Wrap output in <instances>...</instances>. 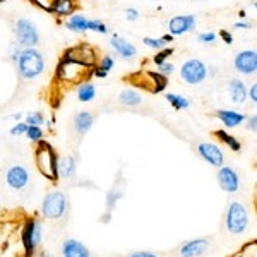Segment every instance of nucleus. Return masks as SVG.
Masks as SVG:
<instances>
[{"label": "nucleus", "mask_w": 257, "mask_h": 257, "mask_svg": "<svg viewBox=\"0 0 257 257\" xmlns=\"http://www.w3.org/2000/svg\"><path fill=\"white\" fill-rule=\"evenodd\" d=\"M23 243L24 248H26L28 257L35 254V250L41 243V223L38 219L33 218L26 223V226L23 230Z\"/></svg>", "instance_id": "nucleus-10"}, {"label": "nucleus", "mask_w": 257, "mask_h": 257, "mask_svg": "<svg viewBox=\"0 0 257 257\" xmlns=\"http://www.w3.org/2000/svg\"><path fill=\"white\" fill-rule=\"evenodd\" d=\"M218 184L225 192H237L240 189V178L238 173L230 167H219L218 170Z\"/></svg>", "instance_id": "nucleus-15"}, {"label": "nucleus", "mask_w": 257, "mask_h": 257, "mask_svg": "<svg viewBox=\"0 0 257 257\" xmlns=\"http://www.w3.org/2000/svg\"><path fill=\"white\" fill-rule=\"evenodd\" d=\"M91 76H93V69L77 64V62L60 59L55 69V84L60 89L67 91L72 89L74 86H79L81 82L89 81Z\"/></svg>", "instance_id": "nucleus-1"}, {"label": "nucleus", "mask_w": 257, "mask_h": 257, "mask_svg": "<svg viewBox=\"0 0 257 257\" xmlns=\"http://www.w3.org/2000/svg\"><path fill=\"white\" fill-rule=\"evenodd\" d=\"M196 28V16L194 14H185V16H175L170 19L168 23V31L172 36H182L185 33L192 31Z\"/></svg>", "instance_id": "nucleus-14"}, {"label": "nucleus", "mask_w": 257, "mask_h": 257, "mask_svg": "<svg viewBox=\"0 0 257 257\" xmlns=\"http://www.w3.org/2000/svg\"><path fill=\"white\" fill-rule=\"evenodd\" d=\"M247 98H250V101L254 103H257V84L254 82V84L250 86V89H247Z\"/></svg>", "instance_id": "nucleus-40"}, {"label": "nucleus", "mask_w": 257, "mask_h": 257, "mask_svg": "<svg viewBox=\"0 0 257 257\" xmlns=\"http://www.w3.org/2000/svg\"><path fill=\"white\" fill-rule=\"evenodd\" d=\"M16 43H19L23 48H36L40 43V33L36 24L30 19H18L14 24Z\"/></svg>", "instance_id": "nucleus-6"}, {"label": "nucleus", "mask_w": 257, "mask_h": 257, "mask_svg": "<svg viewBox=\"0 0 257 257\" xmlns=\"http://www.w3.org/2000/svg\"><path fill=\"white\" fill-rule=\"evenodd\" d=\"M180 77L190 86L201 84V82L208 77V67H206V64L202 60L189 59L184 65H182Z\"/></svg>", "instance_id": "nucleus-9"}, {"label": "nucleus", "mask_w": 257, "mask_h": 257, "mask_svg": "<svg viewBox=\"0 0 257 257\" xmlns=\"http://www.w3.org/2000/svg\"><path fill=\"white\" fill-rule=\"evenodd\" d=\"M219 36H221V40L225 41L226 45H231V43H233V36H231V33H230V31L221 30V31H219Z\"/></svg>", "instance_id": "nucleus-41"}, {"label": "nucleus", "mask_w": 257, "mask_h": 257, "mask_svg": "<svg viewBox=\"0 0 257 257\" xmlns=\"http://www.w3.org/2000/svg\"><path fill=\"white\" fill-rule=\"evenodd\" d=\"M125 81L131 82L134 88H141L148 93H161L168 84L167 76L160 74L158 70H138L128 74Z\"/></svg>", "instance_id": "nucleus-4"}, {"label": "nucleus", "mask_w": 257, "mask_h": 257, "mask_svg": "<svg viewBox=\"0 0 257 257\" xmlns=\"http://www.w3.org/2000/svg\"><path fill=\"white\" fill-rule=\"evenodd\" d=\"M216 33H211V31H206V33H201V35L197 36V41L202 45H214L216 43Z\"/></svg>", "instance_id": "nucleus-35"}, {"label": "nucleus", "mask_w": 257, "mask_h": 257, "mask_svg": "<svg viewBox=\"0 0 257 257\" xmlns=\"http://www.w3.org/2000/svg\"><path fill=\"white\" fill-rule=\"evenodd\" d=\"M28 2L33 4V6H35L36 9L48 12L50 7H52V4H53V0H28Z\"/></svg>", "instance_id": "nucleus-36"}, {"label": "nucleus", "mask_w": 257, "mask_h": 257, "mask_svg": "<svg viewBox=\"0 0 257 257\" xmlns=\"http://www.w3.org/2000/svg\"><path fill=\"white\" fill-rule=\"evenodd\" d=\"M93 76L94 77H99V79H105V77L108 76V72H105V70H101L99 67H96V65H94V67H93Z\"/></svg>", "instance_id": "nucleus-43"}, {"label": "nucleus", "mask_w": 257, "mask_h": 257, "mask_svg": "<svg viewBox=\"0 0 257 257\" xmlns=\"http://www.w3.org/2000/svg\"><path fill=\"white\" fill-rule=\"evenodd\" d=\"M62 255L64 257H91L89 248L79 240H65L62 245Z\"/></svg>", "instance_id": "nucleus-18"}, {"label": "nucleus", "mask_w": 257, "mask_h": 257, "mask_svg": "<svg viewBox=\"0 0 257 257\" xmlns=\"http://www.w3.org/2000/svg\"><path fill=\"white\" fill-rule=\"evenodd\" d=\"M38 257H50V254H48V252H41Z\"/></svg>", "instance_id": "nucleus-47"}, {"label": "nucleus", "mask_w": 257, "mask_h": 257, "mask_svg": "<svg viewBox=\"0 0 257 257\" xmlns=\"http://www.w3.org/2000/svg\"><path fill=\"white\" fill-rule=\"evenodd\" d=\"M213 136L218 141H221L223 144H226V146L230 148L231 151H235V153L242 151V144H240V141L235 138V136H231V134H228L226 131H223V128H218V131H214Z\"/></svg>", "instance_id": "nucleus-25"}, {"label": "nucleus", "mask_w": 257, "mask_h": 257, "mask_svg": "<svg viewBox=\"0 0 257 257\" xmlns=\"http://www.w3.org/2000/svg\"><path fill=\"white\" fill-rule=\"evenodd\" d=\"M67 213V197L60 190H53L47 194L41 206V214L47 219H60Z\"/></svg>", "instance_id": "nucleus-7"}, {"label": "nucleus", "mask_w": 257, "mask_h": 257, "mask_svg": "<svg viewBox=\"0 0 257 257\" xmlns=\"http://www.w3.org/2000/svg\"><path fill=\"white\" fill-rule=\"evenodd\" d=\"M94 96H96V86H94L91 81L81 82V84L77 86V99H79L81 103L93 101Z\"/></svg>", "instance_id": "nucleus-26"}, {"label": "nucleus", "mask_w": 257, "mask_h": 257, "mask_svg": "<svg viewBox=\"0 0 257 257\" xmlns=\"http://www.w3.org/2000/svg\"><path fill=\"white\" fill-rule=\"evenodd\" d=\"M35 163L36 168L40 170V173L45 178H48L50 182L59 180V172H57V165H59V158L57 153L53 149L52 144H48L47 141H40L35 148Z\"/></svg>", "instance_id": "nucleus-2"}, {"label": "nucleus", "mask_w": 257, "mask_h": 257, "mask_svg": "<svg viewBox=\"0 0 257 257\" xmlns=\"http://www.w3.org/2000/svg\"><path fill=\"white\" fill-rule=\"evenodd\" d=\"M228 93L231 96V101L237 103V105H242V103L247 101V86L243 84V81L231 79L230 84H228Z\"/></svg>", "instance_id": "nucleus-22"}, {"label": "nucleus", "mask_w": 257, "mask_h": 257, "mask_svg": "<svg viewBox=\"0 0 257 257\" xmlns=\"http://www.w3.org/2000/svg\"><path fill=\"white\" fill-rule=\"evenodd\" d=\"M26 136L30 141H35V143H40V141H43V131H41V127H36V125H28L26 128Z\"/></svg>", "instance_id": "nucleus-32"}, {"label": "nucleus", "mask_w": 257, "mask_h": 257, "mask_svg": "<svg viewBox=\"0 0 257 257\" xmlns=\"http://www.w3.org/2000/svg\"><path fill=\"white\" fill-rule=\"evenodd\" d=\"M197 153L202 160L216 168L223 167V163H225V155H223L221 148L214 143H201L197 146Z\"/></svg>", "instance_id": "nucleus-12"}, {"label": "nucleus", "mask_w": 257, "mask_h": 257, "mask_svg": "<svg viewBox=\"0 0 257 257\" xmlns=\"http://www.w3.org/2000/svg\"><path fill=\"white\" fill-rule=\"evenodd\" d=\"M172 41H173L172 35H165V36H161V38H153V36H146V38H143V43L146 45L148 48H153L155 52H158V50L165 48V47H168Z\"/></svg>", "instance_id": "nucleus-28"}, {"label": "nucleus", "mask_w": 257, "mask_h": 257, "mask_svg": "<svg viewBox=\"0 0 257 257\" xmlns=\"http://www.w3.org/2000/svg\"><path fill=\"white\" fill-rule=\"evenodd\" d=\"M165 98H167V101L170 105L173 106L175 110H187L190 106V101L185 96H182V94H175V93H167L165 94Z\"/></svg>", "instance_id": "nucleus-29"}, {"label": "nucleus", "mask_w": 257, "mask_h": 257, "mask_svg": "<svg viewBox=\"0 0 257 257\" xmlns=\"http://www.w3.org/2000/svg\"><path fill=\"white\" fill-rule=\"evenodd\" d=\"M24 122L28 123V125H36V127H41L45 123V117L41 111H31V113L26 115V120Z\"/></svg>", "instance_id": "nucleus-33"}, {"label": "nucleus", "mask_w": 257, "mask_h": 257, "mask_svg": "<svg viewBox=\"0 0 257 257\" xmlns=\"http://www.w3.org/2000/svg\"><path fill=\"white\" fill-rule=\"evenodd\" d=\"M208 240L206 238H196V240H190V242L184 243L180 247V255L182 257H199L202 255L206 250H208Z\"/></svg>", "instance_id": "nucleus-19"}, {"label": "nucleus", "mask_w": 257, "mask_h": 257, "mask_svg": "<svg viewBox=\"0 0 257 257\" xmlns=\"http://www.w3.org/2000/svg\"><path fill=\"white\" fill-rule=\"evenodd\" d=\"M113 65H115V60L111 59L110 55H103L101 59L98 60L96 67H99L101 70H105V72H110V70L113 69Z\"/></svg>", "instance_id": "nucleus-34"}, {"label": "nucleus", "mask_w": 257, "mask_h": 257, "mask_svg": "<svg viewBox=\"0 0 257 257\" xmlns=\"http://www.w3.org/2000/svg\"><path fill=\"white\" fill-rule=\"evenodd\" d=\"M125 18H127V21H138L139 18H141V12L136 9V7H128V9H125Z\"/></svg>", "instance_id": "nucleus-38"}, {"label": "nucleus", "mask_w": 257, "mask_h": 257, "mask_svg": "<svg viewBox=\"0 0 257 257\" xmlns=\"http://www.w3.org/2000/svg\"><path fill=\"white\" fill-rule=\"evenodd\" d=\"M120 103L125 106H139L141 103H143V96L138 93L136 89H123L122 93H120Z\"/></svg>", "instance_id": "nucleus-27"}, {"label": "nucleus", "mask_w": 257, "mask_h": 257, "mask_svg": "<svg viewBox=\"0 0 257 257\" xmlns=\"http://www.w3.org/2000/svg\"><path fill=\"white\" fill-rule=\"evenodd\" d=\"M88 31L99 33V35H108V26H106L103 21L98 19H88Z\"/></svg>", "instance_id": "nucleus-31"}, {"label": "nucleus", "mask_w": 257, "mask_h": 257, "mask_svg": "<svg viewBox=\"0 0 257 257\" xmlns=\"http://www.w3.org/2000/svg\"><path fill=\"white\" fill-rule=\"evenodd\" d=\"M18 72L23 79L31 81L40 77L45 72V59L40 50L36 48H23L18 59Z\"/></svg>", "instance_id": "nucleus-3"}, {"label": "nucleus", "mask_w": 257, "mask_h": 257, "mask_svg": "<svg viewBox=\"0 0 257 257\" xmlns=\"http://www.w3.org/2000/svg\"><path fill=\"white\" fill-rule=\"evenodd\" d=\"M110 45L118 55L123 57V59H134V57L138 55V48H136L131 41L120 38V36H111Z\"/></svg>", "instance_id": "nucleus-20"}, {"label": "nucleus", "mask_w": 257, "mask_h": 257, "mask_svg": "<svg viewBox=\"0 0 257 257\" xmlns=\"http://www.w3.org/2000/svg\"><path fill=\"white\" fill-rule=\"evenodd\" d=\"M131 257H158V255L153 254V252H134Z\"/></svg>", "instance_id": "nucleus-44"}, {"label": "nucleus", "mask_w": 257, "mask_h": 257, "mask_svg": "<svg viewBox=\"0 0 257 257\" xmlns=\"http://www.w3.org/2000/svg\"><path fill=\"white\" fill-rule=\"evenodd\" d=\"M6 180H7V185L16 190H21L28 185L30 182V173L24 167L21 165H16V167H11L7 170V175H6Z\"/></svg>", "instance_id": "nucleus-16"}, {"label": "nucleus", "mask_w": 257, "mask_h": 257, "mask_svg": "<svg viewBox=\"0 0 257 257\" xmlns=\"http://www.w3.org/2000/svg\"><path fill=\"white\" fill-rule=\"evenodd\" d=\"M233 65L237 72L243 74V76H254L257 72V52L255 50H242L235 57Z\"/></svg>", "instance_id": "nucleus-11"}, {"label": "nucleus", "mask_w": 257, "mask_h": 257, "mask_svg": "<svg viewBox=\"0 0 257 257\" xmlns=\"http://www.w3.org/2000/svg\"><path fill=\"white\" fill-rule=\"evenodd\" d=\"M173 52H175V50H173L172 47H165V48L158 50V52H156V55L153 57V62H155L156 67H158L160 64H163V62H168L170 57L173 55Z\"/></svg>", "instance_id": "nucleus-30"}, {"label": "nucleus", "mask_w": 257, "mask_h": 257, "mask_svg": "<svg viewBox=\"0 0 257 257\" xmlns=\"http://www.w3.org/2000/svg\"><path fill=\"white\" fill-rule=\"evenodd\" d=\"M81 9V0H53L48 14H52L55 19H67L69 16L76 14Z\"/></svg>", "instance_id": "nucleus-13"}, {"label": "nucleus", "mask_w": 257, "mask_h": 257, "mask_svg": "<svg viewBox=\"0 0 257 257\" xmlns=\"http://www.w3.org/2000/svg\"><path fill=\"white\" fill-rule=\"evenodd\" d=\"M21 117H23V115H21V113H16V115H12V118H14V120H19Z\"/></svg>", "instance_id": "nucleus-46"}, {"label": "nucleus", "mask_w": 257, "mask_h": 257, "mask_svg": "<svg viewBox=\"0 0 257 257\" xmlns=\"http://www.w3.org/2000/svg\"><path fill=\"white\" fill-rule=\"evenodd\" d=\"M60 59L77 62V64H82V65H86V67L93 69L99 60V53H98V48L93 47L91 43H77V45H74V47L65 48L64 52H62Z\"/></svg>", "instance_id": "nucleus-5"}, {"label": "nucleus", "mask_w": 257, "mask_h": 257, "mask_svg": "<svg viewBox=\"0 0 257 257\" xmlns=\"http://www.w3.org/2000/svg\"><path fill=\"white\" fill-rule=\"evenodd\" d=\"M248 225V214L247 209L243 208L240 202H231L230 208H228L226 213V228L230 233L233 235H240L243 233V230Z\"/></svg>", "instance_id": "nucleus-8"}, {"label": "nucleus", "mask_w": 257, "mask_h": 257, "mask_svg": "<svg viewBox=\"0 0 257 257\" xmlns=\"http://www.w3.org/2000/svg\"><path fill=\"white\" fill-rule=\"evenodd\" d=\"M65 28L74 33H88V18L76 12L65 19Z\"/></svg>", "instance_id": "nucleus-23"}, {"label": "nucleus", "mask_w": 257, "mask_h": 257, "mask_svg": "<svg viewBox=\"0 0 257 257\" xmlns=\"http://www.w3.org/2000/svg\"><path fill=\"white\" fill-rule=\"evenodd\" d=\"M94 123V117L91 111H79V113L74 117V131L77 132L79 136H86L91 131Z\"/></svg>", "instance_id": "nucleus-21"}, {"label": "nucleus", "mask_w": 257, "mask_h": 257, "mask_svg": "<svg viewBox=\"0 0 257 257\" xmlns=\"http://www.w3.org/2000/svg\"><path fill=\"white\" fill-rule=\"evenodd\" d=\"M214 117L228 128H235V127L242 125L247 118L242 111H237V110H216L214 111Z\"/></svg>", "instance_id": "nucleus-17"}, {"label": "nucleus", "mask_w": 257, "mask_h": 257, "mask_svg": "<svg viewBox=\"0 0 257 257\" xmlns=\"http://www.w3.org/2000/svg\"><path fill=\"white\" fill-rule=\"evenodd\" d=\"M235 28H237V30H250L252 24L250 23H235Z\"/></svg>", "instance_id": "nucleus-45"}, {"label": "nucleus", "mask_w": 257, "mask_h": 257, "mask_svg": "<svg viewBox=\"0 0 257 257\" xmlns=\"http://www.w3.org/2000/svg\"><path fill=\"white\" fill-rule=\"evenodd\" d=\"M247 127H248V131H252V132H255L257 131V115H250L247 120Z\"/></svg>", "instance_id": "nucleus-42"}, {"label": "nucleus", "mask_w": 257, "mask_h": 257, "mask_svg": "<svg viewBox=\"0 0 257 257\" xmlns=\"http://www.w3.org/2000/svg\"><path fill=\"white\" fill-rule=\"evenodd\" d=\"M26 128H28L26 122H18L14 127L11 128V134L12 136H24V134H26Z\"/></svg>", "instance_id": "nucleus-37"}, {"label": "nucleus", "mask_w": 257, "mask_h": 257, "mask_svg": "<svg viewBox=\"0 0 257 257\" xmlns=\"http://www.w3.org/2000/svg\"><path fill=\"white\" fill-rule=\"evenodd\" d=\"M173 64H170V62H163V64L158 65V72L163 74V76H170V74L173 72Z\"/></svg>", "instance_id": "nucleus-39"}, {"label": "nucleus", "mask_w": 257, "mask_h": 257, "mask_svg": "<svg viewBox=\"0 0 257 257\" xmlns=\"http://www.w3.org/2000/svg\"><path fill=\"white\" fill-rule=\"evenodd\" d=\"M57 172H59V177L62 178H72L76 175V158L74 156L60 158L59 165H57Z\"/></svg>", "instance_id": "nucleus-24"}]
</instances>
